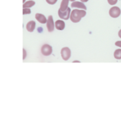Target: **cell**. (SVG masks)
Masks as SVG:
<instances>
[{
	"mask_svg": "<svg viewBox=\"0 0 121 113\" xmlns=\"http://www.w3.org/2000/svg\"><path fill=\"white\" fill-rule=\"evenodd\" d=\"M86 15V12L84 9H73L70 14V18L73 23H78Z\"/></svg>",
	"mask_w": 121,
	"mask_h": 113,
	"instance_id": "1",
	"label": "cell"
},
{
	"mask_svg": "<svg viewBox=\"0 0 121 113\" xmlns=\"http://www.w3.org/2000/svg\"><path fill=\"white\" fill-rule=\"evenodd\" d=\"M61 55L63 60L67 61L71 56L70 49L68 47H63L61 49Z\"/></svg>",
	"mask_w": 121,
	"mask_h": 113,
	"instance_id": "2",
	"label": "cell"
},
{
	"mask_svg": "<svg viewBox=\"0 0 121 113\" xmlns=\"http://www.w3.org/2000/svg\"><path fill=\"white\" fill-rule=\"evenodd\" d=\"M109 15L111 17L113 18H116L120 16L121 11V9L118 7H113L110 9Z\"/></svg>",
	"mask_w": 121,
	"mask_h": 113,
	"instance_id": "3",
	"label": "cell"
},
{
	"mask_svg": "<svg viewBox=\"0 0 121 113\" xmlns=\"http://www.w3.org/2000/svg\"><path fill=\"white\" fill-rule=\"evenodd\" d=\"M41 53L44 56H48L51 55L53 51L52 46H50L48 44H44L42 46L41 49Z\"/></svg>",
	"mask_w": 121,
	"mask_h": 113,
	"instance_id": "4",
	"label": "cell"
},
{
	"mask_svg": "<svg viewBox=\"0 0 121 113\" xmlns=\"http://www.w3.org/2000/svg\"><path fill=\"white\" fill-rule=\"evenodd\" d=\"M58 14H59V17L61 19L67 20L69 19L70 16V8L68 7L67 9L65 11H58Z\"/></svg>",
	"mask_w": 121,
	"mask_h": 113,
	"instance_id": "5",
	"label": "cell"
},
{
	"mask_svg": "<svg viewBox=\"0 0 121 113\" xmlns=\"http://www.w3.org/2000/svg\"><path fill=\"white\" fill-rule=\"evenodd\" d=\"M46 23H47L46 27H47L48 31L49 32H53L54 29V21H53V18L52 15H49V16H48Z\"/></svg>",
	"mask_w": 121,
	"mask_h": 113,
	"instance_id": "6",
	"label": "cell"
},
{
	"mask_svg": "<svg viewBox=\"0 0 121 113\" xmlns=\"http://www.w3.org/2000/svg\"><path fill=\"white\" fill-rule=\"evenodd\" d=\"M71 7L72 8H78L80 9H84V10H86L87 9L86 5L83 2H79V1H74V2H72L71 4Z\"/></svg>",
	"mask_w": 121,
	"mask_h": 113,
	"instance_id": "7",
	"label": "cell"
},
{
	"mask_svg": "<svg viewBox=\"0 0 121 113\" xmlns=\"http://www.w3.org/2000/svg\"><path fill=\"white\" fill-rule=\"evenodd\" d=\"M35 19L39 21L40 23L41 24H46L47 22V19H46V16L43 15V14H39V13H37L35 14Z\"/></svg>",
	"mask_w": 121,
	"mask_h": 113,
	"instance_id": "8",
	"label": "cell"
},
{
	"mask_svg": "<svg viewBox=\"0 0 121 113\" xmlns=\"http://www.w3.org/2000/svg\"><path fill=\"white\" fill-rule=\"evenodd\" d=\"M55 27L58 30H63L65 28V22L62 20H57L55 22Z\"/></svg>",
	"mask_w": 121,
	"mask_h": 113,
	"instance_id": "9",
	"label": "cell"
},
{
	"mask_svg": "<svg viewBox=\"0 0 121 113\" xmlns=\"http://www.w3.org/2000/svg\"><path fill=\"white\" fill-rule=\"evenodd\" d=\"M35 28V22L34 21H30L26 25V28L27 30L30 32H32L34 31Z\"/></svg>",
	"mask_w": 121,
	"mask_h": 113,
	"instance_id": "10",
	"label": "cell"
},
{
	"mask_svg": "<svg viewBox=\"0 0 121 113\" xmlns=\"http://www.w3.org/2000/svg\"><path fill=\"white\" fill-rule=\"evenodd\" d=\"M69 0H62L60 4V7L59 10L61 11H65L68 8V5Z\"/></svg>",
	"mask_w": 121,
	"mask_h": 113,
	"instance_id": "11",
	"label": "cell"
},
{
	"mask_svg": "<svg viewBox=\"0 0 121 113\" xmlns=\"http://www.w3.org/2000/svg\"><path fill=\"white\" fill-rule=\"evenodd\" d=\"M35 2H34V1H32V0H30V1H28L27 2H25L23 4V8H30V7H33V6L35 5Z\"/></svg>",
	"mask_w": 121,
	"mask_h": 113,
	"instance_id": "12",
	"label": "cell"
},
{
	"mask_svg": "<svg viewBox=\"0 0 121 113\" xmlns=\"http://www.w3.org/2000/svg\"><path fill=\"white\" fill-rule=\"evenodd\" d=\"M114 57L117 60L121 59V49H116L114 52Z\"/></svg>",
	"mask_w": 121,
	"mask_h": 113,
	"instance_id": "13",
	"label": "cell"
},
{
	"mask_svg": "<svg viewBox=\"0 0 121 113\" xmlns=\"http://www.w3.org/2000/svg\"><path fill=\"white\" fill-rule=\"evenodd\" d=\"M31 13V10L28 8H23L22 11V14L23 15H26V14H30Z\"/></svg>",
	"mask_w": 121,
	"mask_h": 113,
	"instance_id": "14",
	"label": "cell"
},
{
	"mask_svg": "<svg viewBox=\"0 0 121 113\" xmlns=\"http://www.w3.org/2000/svg\"><path fill=\"white\" fill-rule=\"evenodd\" d=\"M46 2L50 5H54L56 3L57 0H46Z\"/></svg>",
	"mask_w": 121,
	"mask_h": 113,
	"instance_id": "15",
	"label": "cell"
},
{
	"mask_svg": "<svg viewBox=\"0 0 121 113\" xmlns=\"http://www.w3.org/2000/svg\"><path fill=\"white\" fill-rule=\"evenodd\" d=\"M108 2L111 5H115L118 2V0H108Z\"/></svg>",
	"mask_w": 121,
	"mask_h": 113,
	"instance_id": "16",
	"label": "cell"
},
{
	"mask_svg": "<svg viewBox=\"0 0 121 113\" xmlns=\"http://www.w3.org/2000/svg\"><path fill=\"white\" fill-rule=\"evenodd\" d=\"M115 45L117 47H121V41H118L115 42Z\"/></svg>",
	"mask_w": 121,
	"mask_h": 113,
	"instance_id": "17",
	"label": "cell"
},
{
	"mask_svg": "<svg viewBox=\"0 0 121 113\" xmlns=\"http://www.w3.org/2000/svg\"><path fill=\"white\" fill-rule=\"evenodd\" d=\"M26 55H27V52H26V50L23 49V60H24L26 57Z\"/></svg>",
	"mask_w": 121,
	"mask_h": 113,
	"instance_id": "18",
	"label": "cell"
},
{
	"mask_svg": "<svg viewBox=\"0 0 121 113\" xmlns=\"http://www.w3.org/2000/svg\"><path fill=\"white\" fill-rule=\"evenodd\" d=\"M118 35H119V37H120L121 38V29H120V30H119V32H118Z\"/></svg>",
	"mask_w": 121,
	"mask_h": 113,
	"instance_id": "19",
	"label": "cell"
},
{
	"mask_svg": "<svg viewBox=\"0 0 121 113\" xmlns=\"http://www.w3.org/2000/svg\"><path fill=\"white\" fill-rule=\"evenodd\" d=\"M82 2H86L89 1V0H80Z\"/></svg>",
	"mask_w": 121,
	"mask_h": 113,
	"instance_id": "20",
	"label": "cell"
},
{
	"mask_svg": "<svg viewBox=\"0 0 121 113\" xmlns=\"http://www.w3.org/2000/svg\"><path fill=\"white\" fill-rule=\"evenodd\" d=\"M69 1H75V0H69Z\"/></svg>",
	"mask_w": 121,
	"mask_h": 113,
	"instance_id": "21",
	"label": "cell"
},
{
	"mask_svg": "<svg viewBox=\"0 0 121 113\" xmlns=\"http://www.w3.org/2000/svg\"><path fill=\"white\" fill-rule=\"evenodd\" d=\"M25 1H26V0H22V1H23V2H24Z\"/></svg>",
	"mask_w": 121,
	"mask_h": 113,
	"instance_id": "22",
	"label": "cell"
}]
</instances>
